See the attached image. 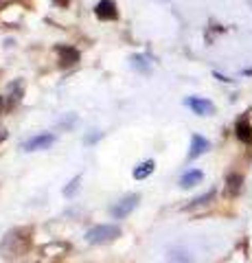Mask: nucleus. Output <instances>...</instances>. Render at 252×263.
I'll return each instance as SVG.
<instances>
[{"label": "nucleus", "instance_id": "aec40b11", "mask_svg": "<svg viewBox=\"0 0 252 263\" xmlns=\"http://www.w3.org/2000/svg\"><path fill=\"white\" fill-rule=\"evenodd\" d=\"M5 138H7V132H5V129H0V141H5Z\"/></svg>", "mask_w": 252, "mask_h": 263}, {"label": "nucleus", "instance_id": "dca6fc26", "mask_svg": "<svg viewBox=\"0 0 252 263\" xmlns=\"http://www.w3.org/2000/svg\"><path fill=\"white\" fill-rule=\"evenodd\" d=\"M132 68L141 70V72H149L151 68V62L147 55H132Z\"/></svg>", "mask_w": 252, "mask_h": 263}, {"label": "nucleus", "instance_id": "423d86ee", "mask_svg": "<svg viewBox=\"0 0 252 263\" xmlns=\"http://www.w3.org/2000/svg\"><path fill=\"white\" fill-rule=\"evenodd\" d=\"M94 15L99 20H117L119 18V7L114 0H99L94 5Z\"/></svg>", "mask_w": 252, "mask_h": 263}, {"label": "nucleus", "instance_id": "f257e3e1", "mask_svg": "<svg viewBox=\"0 0 252 263\" xmlns=\"http://www.w3.org/2000/svg\"><path fill=\"white\" fill-rule=\"evenodd\" d=\"M31 241H33V228L18 226L7 230L3 241H0V254L3 257H20L31 250Z\"/></svg>", "mask_w": 252, "mask_h": 263}, {"label": "nucleus", "instance_id": "39448f33", "mask_svg": "<svg viewBox=\"0 0 252 263\" xmlns=\"http://www.w3.org/2000/svg\"><path fill=\"white\" fill-rule=\"evenodd\" d=\"M55 143V136L53 134H48V132H44V134H35V136H31L27 143L22 145V149L24 152H42V149H48Z\"/></svg>", "mask_w": 252, "mask_h": 263}, {"label": "nucleus", "instance_id": "f3484780", "mask_svg": "<svg viewBox=\"0 0 252 263\" xmlns=\"http://www.w3.org/2000/svg\"><path fill=\"white\" fill-rule=\"evenodd\" d=\"M81 180H84V176H75L70 180V182L64 186V195L66 197H72V195H77V191H79V186H81Z\"/></svg>", "mask_w": 252, "mask_h": 263}, {"label": "nucleus", "instance_id": "9b49d317", "mask_svg": "<svg viewBox=\"0 0 252 263\" xmlns=\"http://www.w3.org/2000/svg\"><path fill=\"white\" fill-rule=\"evenodd\" d=\"M22 92H24V81H13L9 86V95H7V108H15L22 99Z\"/></svg>", "mask_w": 252, "mask_h": 263}, {"label": "nucleus", "instance_id": "7ed1b4c3", "mask_svg": "<svg viewBox=\"0 0 252 263\" xmlns=\"http://www.w3.org/2000/svg\"><path fill=\"white\" fill-rule=\"evenodd\" d=\"M138 202H141V195L138 193H132V195H125L121 202H117L114 206L110 209V213H112V217L114 219H125L129 213H132L136 206H138Z\"/></svg>", "mask_w": 252, "mask_h": 263}, {"label": "nucleus", "instance_id": "9d476101", "mask_svg": "<svg viewBox=\"0 0 252 263\" xmlns=\"http://www.w3.org/2000/svg\"><path fill=\"white\" fill-rule=\"evenodd\" d=\"M202 180H204V171H200V169H189L186 174L180 178V189H193V186H198Z\"/></svg>", "mask_w": 252, "mask_h": 263}, {"label": "nucleus", "instance_id": "1a4fd4ad", "mask_svg": "<svg viewBox=\"0 0 252 263\" xmlns=\"http://www.w3.org/2000/svg\"><path fill=\"white\" fill-rule=\"evenodd\" d=\"M235 134H237V138L243 143L252 147V125H250V119L248 117H241L237 121V125H235Z\"/></svg>", "mask_w": 252, "mask_h": 263}, {"label": "nucleus", "instance_id": "412c9836", "mask_svg": "<svg viewBox=\"0 0 252 263\" xmlns=\"http://www.w3.org/2000/svg\"><path fill=\"white\" fill-rule=\"evenodd\" d=\"M0 110H3V97H0Z\"/></svg>", "mask_w": 252, "mask_h": 263}, {"label": "nucleus", "instance_id": "0eeeda50", "mask_svg": "<svg viewBox=\"0 0 252 263\" xmlns=\"http://www.w3.org/2000/svg\"><path fill=\"white\" fill-rule=\"evenodd\" d=\"M208 149H210V143L206 141V138L200 136V134H193L191 136V147H189V160L200 158V156H204Z\"/></svg>", "mask_w": 252, "mask_h": 263}, {"label": "nucleus", "instance_id": "f8f14e48", "mask_svg": "<svg viewBox=\"0 0 252 263\" xmlns=\"http://www.w3.org/2000/svg\"><path fill=\"white\" fill-rule=\"evenodd\" d=\"M243 186V176L241 174H228L226 176V193L228 195H239Z\"/></svg>", "mask_w": 252, "mask_h": 263}, {"label": "nucleus", "instance_id": "6ab92c4d", "mask_svg": "<svg viewBox=\"0 0 252 263\" xmlns=\"http://www.w3.org/2000/svg\"><path fill=\"white\" fill-rule=\"evenodd\" d=\"M68 3H70V0H53V5H55V7H66Z\"/></svg>", "mask_w": 252, "mask_h": 263}, {"label": "nucleus", "instance_id": "4468645a", "mask_svg": "<svg viewBox=\"0 0 252 263\" xmlns=\"http://www.w3.org/2000/svg\"><path fill=\"white\" fill-rule=\"evenodd\" d=\"M153 171H156V162H153V160H145V162H141V164H138V167L134 169L132 176H134L136 180H145V178H149Z\"/></svg>", "mask_w": 252, "mask_h": 263}, {"label": "nucleus", "instance_id": "2eb2a0df", "mask_svg": "<svg viewBox=\"0 0 252 263\" xmlns=\"http://www.w3.org/2000/svg\"><path fill=\"white\" fill-rule=\"evenodd\" d=\"M213 197H215V189H210V191L202 193V195H198V197H195V200H191V202H189V204H186V206H184V211L195 209V206H204V204L213 202Z\"/></svg>", "mask_w": 252, "mask_h": 263}, {"label": "nucleus", "instance_id": "20e7f679", "mask_svg": "<svg viewBox=\"0 0 252 263\" xmlns=\"http://www.w3.org/2000/svg\"><path fill=\"white\" fill-rule=\"evenodd\" d=\"M184 105L189 110H193V114H198V117H210V114H215V103L204 97H186Z\"/></svg>", "mask_w": 252, "mask_h": 263}, {"label": "nucleus", "instance_id": "a211bd4d", "mask_svg": "<svg viewBox=\"0 0 252 263\" xmlns=\"http://www.w3.org/2000/svg\"><path fill=\"white\" fill-rule=\"evenodd\" d=\"M101 138V132H94V134H88L86 138H84V143H88V145H92V143H96Z\"/></svg>", "mask_w": 252, "mask_h": 263}, {"label": "nucleus", "instance_id": "f03ea898", "mask_svg": "<svg viewBox=\"0 0 252 263\" xmlns=\"http://www.w3.org/2000/svg\"><path fill=\"white\" fill-rule=\"evenodd\" d=\"M121 237V228L114 224H99V226H92L90 230L86 233V241L92 243V246H103V243H110Z\"/></svg>", "mask_w": 252, "mask_h": 263}, {"label": "nucleus", "instance_id": "ddd939ff", "mask_svg": "<svg viewBox=\"0 0 252 263\" xmlns=\"http://www.w3.org/2000/svg\"><path fill=\"white\" fill-rule=\"evenodd\" d=\"M167 263H193V257L184 248H171L167 254Z\"/></svg>", "mask_w": 252, "mask_h": 263}, {"label": "nucleus", "instance_id": "6e6552de", "mask_svg": "<svg viewBox=\"0 0 252 263\" xmlns=\"http://www.w3.org/2000/svg\"><path fill=\"white\" fill-rule=\"evenodd\" d=\"M55 51H57V55H60V64L62 66H75L81 60V55H79V51H77L75 46H64V44H60Z\"/></svg>", "mask_w": 252, "mask_h": 263}]
</instances>
